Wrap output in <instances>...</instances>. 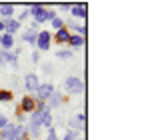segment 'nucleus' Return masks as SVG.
I'll return each instance as SVG.
<instances>
[{
  "label": "nucleus",
  "mask_w": 148,
  "mask_h": 140,
  "mask_svg": "<svg viewBox=\"0 0 148 140\" xmlns=\"http://www.w3.org/2000/svg\"><path fill=\"white\" fill-rule=\"evenodd\" d=\"M28 12L34 16V22H44V20H52V18H56V12H52V10H46L42 4H30L28 6Z\"/></svg>",
  "instance_id": "f257e3e1"
},
{
  "label": "nucleus",
  "mask_w": 148,
  "mask_h": 140,
  "mask_svg": "<svg viewBox=\"0 0 148 140\" xmlns=\"http://www.w3.org/2000/svg\"><path fill=\"white\" fill-rule=\"evenodd\" d=\"M64 86H66V90H68L70 94H78V92H82V88H84L82 80L76 78V76H68L66 82H64Z\"/></svg>",
  "instance_id": "f03ea898"
},
{
  "label": "nucleus",
  "mask_w": 148,
  "mask_h": 140,
  "mask_svg": "<svg viewBox=\"0 0 148 140\" xmlns=\"http://www.w3.org/2000/svg\"><path fill=\"white\" fill-rule=\"evenodd\" d=\"M50 40H52V36H50L48 30H40L36 36V48L38 50H50Z\"/></svg>",
  "instance_id": "7ed1b4c3"
},
{
  "label": "nucleus",
  "mask_w": 148,
  "mask_h": 140,
  "mask_svg": "<svg viewBox=\"0 0 148 140\" xmlns=\"http://www.w3.org/2000/svg\"><path fill=\"white\" fill-rule=\"evenodd\" d=\"M70 12H72L74 18H86V14H88V4L86 2H78V4H72L70 6Z\"/></svg>",
  "instance_id": "20e7f679"
},
{
  "label": "nucleus",
  "mask_w": 148,
  "mask_h": 140,
  "mask_svg": "<svg viewBox=\"0 0 148 140\" xmlns=\"http://www.w3.org/2000/svg\"><path fill=\"white\" fill-rule=\"evenodd\" d=\"M52 92H54V86H52L50 82H44V84H40V86L36 88V94H38L40 100H48V96Z\"/></svg>",
  "instance_id": "39448f33"
},
{
  "label": "nucleus",
  "mask_w": 148,
  "mask_h": 140,
  "mask_svg": "<svg viewBox=\"0 0 148 140\" xmlns=\"http://www.w3.org/2000/svg\"><path fill=\"white\" fill-rule=\"evenodd\" d=\"M2 22H4V32H6V34H10V36H14V34L20 30V22H18V20H14V18L2 20Z\"/></svg>",
  "instance_id": "423d86ee"
},
{
  "label": "nucleus",
  "mask_w": 148,
  "mask_h": 140,
  "mask_svg": "<svg viewBox=\"0 0 148 140\" xmlns=\"http://www.w3.org/2000/svg\"><path fill=\"white\" fill-rule=\"evenodd\" d=\"M20 110H24L22 114H28V112L32 114V112L36 110V102H34V98H32V96H28V94H26L24 98H22V104H20Z\"/></svg>",
  "instance_id": "0eeeda50"
},
{
  "label": "nucleus",
  "mask_w": 148,
  "mask_h": 140,
  "mask_svg": "<svg viewBox=\"0 0 148 140\" xmlns=\"http://www.w3.org/2000/svg\"><path fill=\"white\" fill-rule=\"evenodd\" d=\"M24 86H26V90H28V92H30V90H34V92H36V88L40 86V80H38V76L30 72V74L26 76V80H24Z\"/></svg>",
  "instance_id": "6e6552de"
},
{
  "label": "nucleus",
  "mask_w": 148,
  "mask_h": 140,
  "mask_svg": "<svg viewBox=\"0 0 148 140\" xmlns=\"http://www.w3.org/2000/svg\"><path fill=\"white\" fill-rule=\"evenodd\" d=\"M14 134H16V126H14V124H8V126L2 128L0 140H14Z\"/></svg>",
  "instance_id": "1a4fd4ad"
},
{
  "label": "nucleus",
  "mask_w": 148,
  "mask_h": 140,
  "mask_svg": "<svg viewBox=\"0 0 148 140\" xmlns=\"http://www.w3.org/2000/svg\"><path fill=\"white\" fill-rule=\"evenodd\" d=\"M0 46L8 52L10 48L14 46V36H10V34H6V32H4V34H2V38H0Z\"/></svg>",
  "instance_id": "9d476101"
},
{
  "label": "nucleus",
  "mask_w": 148,
  "mask_h": 140,
  "mask_svg": "<svg viewBox=\"0 0 148 140\" xmlns=\"http://www.w3.org/2000/svg\"><path fill=\"white\" fill-rule=\"evenodd\" d=\"M60 102H62V98H60V94L58 92H52L48 96V104H46V108L52 110V108H56V106H60Z\"/></svg>",
  "instance_id": "9b49d317"
},
{
  "label": "nucleus",
  "mask_w": 148,
  "mask_h": 140,
  "mask_svg": "<svg viewBox=\"0 0 148 140\" xmlns=\"http://www.w3.org/2000/svg\"><path fill=\"white\" fill-rule=\"evenodd\" d=\"M0 14L4 16V20L12 18V14H14V4H0Z\"/></svg>",
  "instance_id": "f8f14e48"
},
{
  "label": "nucleus",
  "mask_w": 148,
  "mask_h": 140,
  "mask_svg": "<svg viewBox=\"0 0 148 140\" xmlns=\"http://www.w3.org/2000/svg\"><path fill=\"white\" fill-rule=\"evenodd\" d=\"M68 44L74 46V48H80V46H84V38H82V36H78V34H70Z\"/></svg>",
  "instance_id": "ddd939ff"
},
{
  "label": "nucleus",
  "mask_w": 148,
  "mask_h": 140,
  "mask_svg": "<svg viewBox=\"0 0 148 140\" xmlns=\"http://www.w3.org/2000/svg\"><path fill=\"white\" fill-rule=\"evenodd\" d=\"M36 36H38V32H34V30H28V32H24V42H28V44H34L36 46Z\"/></svg>",
  "instance_id": "4468645a"
},
{
  "label": "nucleus",
  "mask_w": 148,
  "mask_h": 140,
  "mask_svg": "<svg viewBox=\"0 0 148 140\" xmlns=\"http://www.w3.org/2000/svg\"><path fill=\"white\" fill-rule=\"evenodd\" d=\"M68 38H70V32H68V30H64V28H62V30H56V40H58L60 44H62V42H68Z\"/></svg>",
  "instance_id": "2eb2a0df"
},
{
  "label": "nucleus",
  "mask_w": 148,
  "mask_h": 140,
  "mask_svg": "<svg viewBox=\"0 0 148 140\" xmlns=\"http://www.w3.org/2000/svg\"><path fill=\"white\" fill-rule=\"evenodd\" d=\"M14 100V94L10 90H0V102H12Z\"/></svg>",
  "instance_id": "dca6fc26"
},
{
  "label": "nucleus",
  "mask_w": 148,
  "mask_h": 140,
  "mask_svg": "<svg viewBox=\"0 0 148 140\" xmlns=\"http://www.w3.org/2000/svg\"><path fill=\"white\" fill-rule=\"evenodd\" d=\"M56 58L58 60H70L72 58V50H58L56 52Z\"/></svg>",
  "instance_id": "f3484780"
},
{
  "label": "nucleus",
  "mask_w": 148,
  "mask_h": 140,
  "mask_svg": "<svg viewBox=\"0 0 148 140\" xmlns=\"http://www.w3.org/2000/svg\"><path fill=\"white\" fill-rule=\"evenodd\" d=\"M2 56H4V60H6V62H10L12 66H18V58H16V54H10V52H2Z\"/></svg>",
  "instance_id": "a211bd4d"
},
{
  "label": "nucleus",
  "mask_w": 148,
  "mask_h": 140,
  "mask_svg": "<svg viewBox=\"0 0 148 140\" xmlns=\"http://www.w3.org/2000/svg\"><path fill=\"white\" fill-rule=\"evenodd\" d=\"M26 126H16V134H14V140H24L26 136Z\"/></svg>",
  "instance_id": "6ab92c4d"
},
{
  "label": "nucleus",
  "mask_w": 148,
  "mask_h": 140,
  "mask_svg": "<svg viewBox=\"0 0 148 140\" xmlns=\"http://www.w3.org/2000/svg\"><path fill=\"white\" fill-rule=\"evenodd\" d=\"M42 126H44V128H54V126H52V116H50V112H46V114H44V120H42Z\"/></svg>",
  "instance_id": "aec40b11"
},
{
  "label": "nucleus",
  "mask_w": 148,
  "mask_h": 140,
  "mask_svg": "<svg viewBox=\"0 0 148 140\" xmlns=\"http://www.w3.org/2000/svg\"><path fill=\"white\" fill-rule=\"evenodd\" d=\"M50 22H52V26H54L56 30H62V28H64V20H62V18H58V16H56V18H52Z\"/></svg>",
  "instance_id": "412c9836"
},
{
  "label": "nucleus",
  "mask_w": 148,
  "mask_h": 140,
  "mask_svg": "<svg viewBox=\"0 0 148 140\" xmlns=\"http://www.w3.org/2000/svg\"><path fill=\"white\" fill-rule=\"evenodd\" d=\"M78 136H76V130H68L66 134H64V140H76Z\"/></svg>",
  "instance_id": "4be33fe9"
},
{
  "label": "nucleus",
  "mask_w": 148,
  "mask_h": 140,
  "mask_svg": "<svg viewBox=\"0 0 148 140\" xmlns=\"http://www.w3.org/2000/svg\"><path fill=\"white\" fill-rule=\"evenodd\" d=\"M76 30H78V36H82V38H84V36H86V32H88V28H86V26H78Z\"/></svg>",
  "instance_id": "5701e85b"
},
{
  "label": "nucleus",
  "mask_w": 148,
  "mask_h": 140,
  "mask_svg": "<svg viewBox=\"0 0 148 140\" xmlns=\"http://www.w3.org/2000/svg\"><path fill=\"white\" fill-rule=\"evenodd\" d=\"M4 126H8V118L4 116V114H0V130H2Z\"/></svg>",
  "instance_id": "b1692460"
},
{
  "label": "nucleus",
  "mask_w": 148,
  "mask_h": 140,
  "mask_svg": "<svg viewBox=\"0 0 148 140\" xmlns=\"http://www.w3.org/2000/svg\"><path fill=\"white\" fill-rule=\"evenodd\" d=\"M48 140H58V136H56V130H54V128H50V130H48Z\"/></svg>",
  "instance_id": "393cba45"
},
{
  "label": "nucleus",
  "mask_w": 148,
  "mask_h": 140,
  "mask_svg": "<svg viewBox=\"0 0 148 140\" xmlns=\"http://www.w3.org/2000/svg\"><path fill=\"white\" fill-rule=\"evenodd\" d=\"M28 16H30V12H28V8H26L24 12H22V14L18 16V22H20V20H24V18H28Z\"/></svg>",
  "instance_id": "a878e982"
},
{
  "label": "nucleus",
  "mask_w": 148,
  "mask_h": 140,
  "mask_svg": "<svg viewBox=\"0 0 148 140\" xmlns=\"http://www.w3.org/2000/svg\"><path fill=\"white\" fill-rule=\"evenodd\" d=\"M32 60H34V62H40V52H38V50L32 54Z\"/></svg>",
  "instance_id": "bb28decb"
},
{
  "label": "nucleus",
  "mask_w": 148,
  "mask_h": 140,
  "mask_svg": "<svg viewBox=\"0 0 148 140\" xmlns=\"http://www.w3.org/2000/svg\"><path fill=\"white\" fill-rule=\"evenodd\" d=\"M70 6H72V4H60V8H62V10H70Z\"/></svg>",
  "instance_id": "cd10ccee"
},
{
  "label": "nucleus",
  "mask_w": 148,
  "mask_h": 140,
  "mask_svg": "<svg viewBox=\"0 0 148 140\" xmlns=\"http://www.w3.org/2000/svg\"><path fill=\"white\" fill-rule=\"evenodd\" d=\"M4 66V56H2V52H0V68Z\"/></svg>",
  "instance_id": "c85d7f7f"
},
{
  "label": "nucleus",
  "mask_w": 148,
  "mask_h": 140,
  "mask_svg": "<svg viewBox=\"0 0 148 140\" xmlns=\"http://www.w3.org/2000/svg\"><path fill=\"white\" fill-rule=\"evenodd\" d=\"M2 32H4V22L0 20V34H2Z\"/></svg>",
  "instance_id": "c756f323"
},
{
  "label": "nucleus",
  "mask_w": 148,
  "mask_h": 140,
  "mask_svg": "<svg viewBox=\"0 0 148 140\" xmlns=\"http://www.w3.org/2000/svg\"><path fill=\"white\" fill-rule=\"evenodd\" d=\"M24 140H30V138H24Z\"/></svg>",
  "instance_id": "7c9ffc66"
},
{
  "label": "nucleus",
  "mask_w": 148,
  "mask_h": 140,
  "mask_svg": "<svg viewBox=\"0 0 148 140\" xmlns=\"http://www.w3.org/2000/svg\"><path fill=\"white\" fill-rule=\"evenodd\" d=\"M0 38H2V34H0Z\"/></svg>",
  "instance_id": "2f4dec72"
}]
</instances>
